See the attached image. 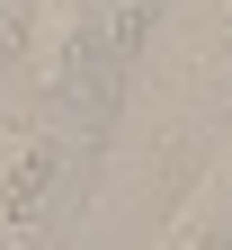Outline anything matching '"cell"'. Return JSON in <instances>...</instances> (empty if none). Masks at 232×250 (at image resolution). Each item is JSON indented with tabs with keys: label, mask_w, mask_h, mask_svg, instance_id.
<instances>
[]
</instances>
